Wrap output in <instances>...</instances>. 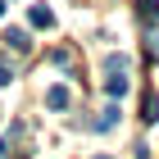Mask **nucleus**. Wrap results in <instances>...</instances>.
<instances>
[{
	"mask_svg": "<svg viewBox=\"0 0 159 159\" xmlns=\"http://www.w3.org/2000/svg\"><path fill=\"white\" fill-rule=\"evenodd\" d=\"M105 91H109L114 100L127 96V59H123V55H109V77H105Z\"/></svg>",
	"mask_w": 159,
	"mask_h": 159,
	"instance_id": "nucleus-1",
	"label": "nucleus"
},
{
	"mask_svg": "<svg viewBox=\"0 0 159 159\" xmlns=\"http://www.w3.org/2000/svg\"><path fill=\"white\" fill-rule=\"evenodd\" d=\"M68 100H73L68 86H50V91H46V105H50V109H68Z\"/></svg>",
	"mask_w": 159,
	"mask_h": 159,
	"instance_id": "nucleus-2",
	"label": "nucleus"
},
{
	"mask_svg": "<svg viewBox=\"0 0 159 159\" xmlns=\"http://www.w3.org/2000/svg\"><path fill=\"white\" fill-rule=\"evenodd\" d=\"M5 41H9V50H18V55H23V50H32V41H27L23 27H9V32H5Z\"/></svg>",
	"mask_w": 159,
	"mask_h": 159,
	"instance_id": "nucleus-3",
	"label": "nucleus"
},
{
	"mask_svg": "<svg viewBox=\"0 0 159 159\" xmlns=\"http://www.w3.org/2000/svg\"><path fill=\"white\" fill-rule=\"evenodd\" d=\"M141 118L159 123V96H155V91H146V100H141Z\"/></svg>",
	"mask_w": 159,
	"mask_h": 159,
	"instance_id": "nucleus-4",
	"label": "nucleus"
},
{
	"mask_svg": "<svg viewBox=\"0 0 159 159\" xmlns=\"http://www.w3.org/2000/svg\"><path fill=\"white\" fill-rule=\"evenodd\" d=\"M27 18H32V27H50V23H55V14H50L46 5H32V14H27Z\"/></svg>",
	"mask_w": 159,
	"mask_h": 159,
	"instance_id": "nucleus-5",
	"label": "nucleus"
},
{
	"mask_svg": "<svg viewBox=\"0 0 159 159\" xmlns=\"http://www.w3.org/2000/svg\"><path fill=\"white\" fill-rule=\"evenodd\" d=\"M114 123H118V105H109V109H105V114L96 118V132H109Z\"/></svg>",
	"mask_w": 159,
	"mask_h": 159,
	"instance_id": "nucleus-6",
	"label": "nucleus"
},
{
	"mask_svg": "<svg viewBox=\"0 0 159 159\" xmlns=\"http://www.w3.org/2000/svg\"><path fill=\"white\" fill-rule=\"evenodd\" d=\"M136 5H141V18H146V23H150V18L159 23V0H136Z\"/></svg>",
	"mask_w": 159,
	"mask_h": 159,
	"instance_id": "nucleus-7",
	"label": "nucleus"
},
{
	"mask_svg": "<svg viewBox=\"0 0 159 159\" xmlns=\"http://www.w3.org/2000/svg\"><path fill=\"white\" fill-rule=\"evenodd\" d=\"M146 50H150V59H159V37H150V41H146Z\"/></svg>",
	"mask_w": 159,
	"mask_h": 159,
	"instance_id": "nucleus-8",
	"label": "nucleus"
},
{
	"mask_svg": "<svg viewBox=\"0 0 159 159\" xmlns=\"http://www.w3.org/2000/svg\"><path fill=\"white\" fill-rule=\"evenodd\" d=\"M9 82H14V73L5 68V64H0V86H9Z\"/></svg>",
	"mask_w": 159,
	"mask_h": 159,
	"instance_id": "nucleus-9",
	"label": "nucleus"
},
{
	"mask_svg": "<svg viewBox=\"0 0 159 159\" xmlns=\"http://www.w3.org/2000/svg\"><path fill=\"white\" fill-rule=\"evenodd\" d=\"M136 159H150V150H146V146H136Z\"/></svg>",
	"mask_w": 159,
	"mask_h": 159,
	"instance_id": "nucleus-10",
	"label": "nucleus"
},
{
	"mask_svg": "<svg viewBox=\"0 0 159 159\" xmlns=\"http://www.w3.org/2000/svg\"><path fill=\"white\" fill-rule=\"evenodd\" d=\"M100 159H109V155H100Z\"/></svg>",
	"mask_w": 159,
	"mask_h": 159,
	"instance_id": "nucleus-11",
	"label": "nucleus"
}]
</instances>
